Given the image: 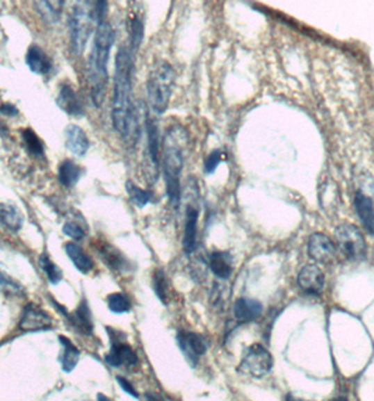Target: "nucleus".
<instances>
[{"label":"nucleus","mask_w":374,"mask_h":401,"mask_svg":"<svg viewBox=\"0 0 374 401\" xmlns=\"http://www.w3.org/2000/svg\"><path fill=\"white\" fill-rule=\"evenodd\" d=\"M71 47L76 55L82 54L95 30L96 8L95 0H64Z\"/></svg>","instance_id":"obj_3"},{"label":"nucleus","mask_w":374,"mask_h":401,"mask_svg":"<svg viewBox=\"0 0 374 401\" xmlns=\"http://www.w3.org/2000/svg\"><path fill=\"white\" fill-rule=\"evenodd\" d=\"M114 44V30L110 23H97L93 48L88 64V82L90 85V95L96 106H100L104 99L106 86L108 82V58Z\"/></svg>","instance_id":"obj_2"},{"label":"nucleus","mask_w":374,"mask_h":401,"mask_svg":"<svg viewBox=\"0 0 374 401\" xmlns=\"http://www.w3.org/2000/svg\"><path fill=\"white\" fill-rule=\"evenodd\" d=\"M100 254L103 256V261L114 270H124L126 269V265L129 263L127 259H124V256L117 251L114 249L113 247H104L100 249Z\"/></svg>","instance_id":"obj_28"},{"label":"nucleus","mask_w":374,"mask_h":401,"mask_svg":"<svg viewBox=\"0 0 374 401\" xmlns=\"http://www.w3.org/2000/svg\"><path fill=\"white\" fill-rule=\"evenodd\" d=\"M136 52L124 47L115 56V74L111 119L115 131L127 141H136L140 134V124L133 99V74Z\"/></svg>","instance_id":"obj_1"},{"label":"nucleus","mask_w":374,"mask_h":401,"mask_svg":"<svg viewBox=\"0 0 374 401\" xmlns=\"http://www.w3.org/2000/svg\"><path fill=\"white\" fill-rule=\"evenodd\" d=\"M210 269L213 273L222 280H227L234 269L232 256L229 252L225 251H216L210 255Z\"/></svg>","instance_id":"obj_20"},{"label":"nucleus","mask_w":374,"mask_h":401,"mask_svg":"<svg viewBox=\"0 0 374 401\" xmlns=\"http://www.w3.org/2000/svg\"><path fill=\"white\" fill-rule=\"evenodd\" d=\"M126 189H127V193H129L130 200L133 202V204L137 206V207H140V208L145 207L147 204H149V203L154 200V195H152L151 192L141 189L140 186H137V185L133 183L131 181L127 182Z\"/></svg>","instance_id":"obj_27"},{"label":"nucleus","mask_w":374,"mask_h":401,"mask_svg":"<svg viewBox=\"0 0 374 401\" xmlns=\"http://www.w3.org/2000/svg\"><path fill=\"white\" fill-rule=\"evenodd\" d=\"M71 324L83 335H92L93 332V321H92V314L90 309L88 306V302L83 299L79 307L76 309L74 316H70L68 318Z\"/></svg>","instance_id":"obj_22"},{"label":"nucleus","mask_w":374,"mask_h":401,"mask_svg":"<svg viewBox=\"0 0 374 401\" xmlns=\"http://www.w3.org/2000/svg\"><path fill=\"white\" fill-rule=\"evenodd\" d=\"M173 83H174L173 68L166 63L159 64L152 72L147 85L149 106L158 116L163 114L169 106Z\"/></svg>","instance_id":"obj_5"},{"label":"nucleus","mask_w":374,"mask_h":401,"mask_svg":"<svg viewBox=\"0 0 374 401\" xmlns=\"http://www.w3.org/2000/svg\"><path fill=\"white\" fill-rule=\"evenodd\" d=\"M144 38V24L140 19H134L131 24V38H130V48L137 52Z\"/></svg>","instance_id":"obj_33"},{"label":"nucleus","mask_w":374,"mask_h":401,"mask_svg":"<svg viewBox=\"0 0 374 401\" xmlns=\"http://www.w3.org/2000/svg\"><path fill=\"white\" fill-rule=\"evenodd\" d=\"M108 334H110V342H111V348L110 352L106 355V362L114 368H120V366H136L138 363V357L134 352V350L129 345L127 342H124L121 339H117L113 334V331H110V328H107Z\"/></svg>","instance_id":"obj_9"},{"label":"nucleus","mask_w":374,"mask_h":401,"mask_svg":"<svg viewBox=\"0 0 374 401\" xmlns=\"http://www.w3.org/2000/svg\"><path fill=\"white\" fill-rule=\"evenodd\" d=\"M154 290L155 295L158 296V299L166 304L168 302V281H166V276L163 273V270L158 269L154 273Z\"/></svg>","instance_id":"obj_31"},{"label":"nucleus","mask_w":374,"mask_h":401,"mask_svg":"<svg viewBox=\"0 0 374 401\" xmlns=\"http://www.w3.org/2000/svg\"><path fill=\"white\" fill-rule=\"evenodd\" d=\"M355 208L367 233L374 234V203L371 197H368L363 192H356Z\"/></svg>","instance_id":"obj_15"},{"label":"nucleus","mask_w":374,"mask_h":401,"mask_svg":"<svg viewBox=\"0 0 374 401\" xmlns=\"http://www.w3.org/2000/svg\"><path fill=\"white\" fill-rule=\"evenodd\" d=\"M38 263L52 284H58L62 280V270L49 259V256L47 254L40 255Z\"/></svg>","instance_id":"obj_30"},{"label":"nucleus","mask_w":374,"mask_h":401,"mask_svg":"<svg viewBox=\"0 0 374 401\" xmlns=\"http://www.w3.org/2000/svg\"><path fill=\"white\" fill-rule=\"evenodd\" d=\"M0 221L10 231H19L23 227V214L15 204L0 203Z\"/></svg>","instance_id":"obj_24"},{"label":"nucleus","mask_w":374,"mask_h":401,"mask_svg":"<svg viewBox=\"0 0 374 401\" xmlns=\"http://www.w3.org/2000/svg\"><path fill=\"white\" fill-rule=\"evenodd\" d=\"M26 63H27L30 71L37 74V75H47L52 69V63L49 60V56L37 44H33L29 48Z\"/></svg>","instance_id":"obj_16"},{"label":"nucleus","mask_w":374,"mask_h":401,"mask_svg":"<svg viewBox=\"0 0 374 401\" xmlns=\"http://www.w3.org/2000/svg\"><path fill=\"white\" fill-rule=\"evenodd\" d=\"M65 142H67V148L76 156H83L90 147L89 138L86 137L85 131L78 126L67 127Z\"/></svg>","instance_id":"obj_19"},{"label":"nucleus","mask_w":374,"mask_h":401,"mask_svg":"<svg viewBox=\"0 0 374 401\" xmlns=\"http://www.w3.org/2000/svg\"><path fill=\"white\" fill-rule=\"evenodd\" d=\"M222 159H224L222 151H220V149L213 151L204 161V172H206V174H213V172L217 169V166L221 163Z\"/></svg>","instance_id":"obj_35"},{"label":"nucleus","mask_w":374,"mask_h":401,"mask_svg":"<svg viewBox=\"0 0 374 401\" xmlns=\"http://www.w3.org/2000/svg\"><path fill=\"white\" fill-rule=\"evenodd\" d=\"M159 130L158 126L152 120H147V158L152 165L154 175L158 178V167H159Z\"/></svg>","instance_id":"obj_18"},{"label":"nucleus","mask_w":374,"mask_h":401,"mask_svg":"<svg viewBox=\"0 0 374 401\" xmlns=\"http://www.w3.org/2000/svg\"><path fill=\"white\" fill-rule=\"evenodd\" d=\"M177 343L181 354L192 366H196L199 359L207 352L209 343L206 338L197 332L180 331L177 334Z\"/></svg>","instance_id":"obj_8"},{"label":"nucleus","mask_w":374,"mask_h":401,"mask_svg":"<svg viewBox=\"0 0 374 401\" xmlns=\"http://www.w3.org/2000/svg\"><path fill=\"white\" fill-rule=\"evenodd\" d=\"M0 111L6 114V116H16L17 114V108L12 104H3L2 107H0Z\"/></svg>","instance_id":"obj_39"},{"label":"nucleus","mask_w":374,"mask_h":401,"mask_svg":"<svg viewBox=\"0 0 374 401\" xmlns=\"http://www.w3.org/2000/svg\"><path fill=\"white\" fill-rule=\"evenodd\" d=\"M62 231H64L65 236L78 241L85 237V230L76 222H65V225L62 227Z\"/></svg>","instance_id":"obj_36"},{"label":"nucleus","mask_w":374,"mask_h":401,"mask_svg":"<svg viewBox=\"0 0 374 401\" xmlns=\"http://www.w3.org/2000/svg\"><path fill=\"white\" fill-rule=\"evenodd\" d=\"M52 325V318L51 316L40 309L38 306L30 303L24 307L23 316L20 320V328L23 331L29 332H35V331H42V329H49Z\"/></svg>","instance_id":"obj_12"},{"label":"nucleus","mask_w":374,"mask_h":401,"mask_svg":"<svg viewBox=\"0 0 374 401\" xmlns=\"http://www.w3.org/2000/svg\"><path fill=\"white\" fill-rule=\"evenodd\" d=\"M272 366H273V358L270 352L265 347H262L261 343H254V345L249 347L247 351L245 352L238 366V372L259 379L268 375Z\"/></svg>","instance_id":"obj_7"},{"label":"nucleus","mask_w":374,"mask_h":401,"mask_svg":"<svg viewBox=\"0 0 374 401\" xmlns=\"http://www.w3.org/2000/svg\"><path fill=\"white\" fill-rule=\"evenodd\" d=\"M23 140H24V144L26 147L30 149L31 154L37 155V156H42L44 155V145L41 142V140L37 137V134L27 129L23 131Z\"/></svg>","instance_id":"obj_32"},{"label":"nucleus","mask_w":374,"mask_h":401,"mask_svg":"<svg viewBox=\"0 0 374 401\" xmlns=\"http://www.w3.org/2000/svg\"><path fill=\"white\" fill-rule=\"evenodd\" d=\"M0 292L8 295H19L22 292V288L10 276L0 270Z\"/></svg>","instance_id":"obj_34"},{"label":"nucleus","mask_w":374,"mask_h":401,"mask_svg":"<svg viewBox=\"0 0 374 401\" xmlns=\"http://www.w3.org/2000/svg\"><path fill=\"white\" fill-rule=\"evenodd\" d=\"M107 306L108 310L115 314H124L131 310V302L130 299L122 293H113L107 297Z\"/></svg>","instance_id":"obj_29"},{"label":"nucleus","mask_w":374,"mask_h":401,"mask_svg":"<svg viewBox=\"0 0 374 401\" xmlns=\"http://www.w3.org/2000/svg\"><path fill=\"white\" fill-rule=\"evenodd\" d=\"M65 252L79 272L89 273L90 269L93 268L92 258L78 244H75V243L65 244Z\"/></svg>","instance_id":"obj_25"},{"label":"nucleus","mask_w":374,"mask_h":401,"mask_svg":"<svg viewBox=\"0 0 374 401\" xmlns=\"http://www.w3.org/2000/svg\"><path fill=\"white\" fill-rule=\"evenodd\" d=\"M42 20L48 24H56L64 10V0H33Z\"/></svg>","instance_id":"obj_21"},{"label":"nucleus","mask_w":374,"mask_h":401,"mask_svg":"<svg viewBox=\"0 0 374 401\" xmlns=\"http://www.w3.org/2000/svg\"><path fill=\"white\" fill-rule=\"evenodd\" d=\"M297 284L304 293L318 296L325 288V275L317 265H305L298 272Z\"/></svg>","instance_id":"obj_10"},{"label":"nucleus","mask_w":374,"mask_h":401,"mask_svg":"<svg viewBox=\"0 0 374 401\" xmlns=\"http://www.w3.org/2000/svg\"><path fill=\"white\" fill-rule=\"evenodd\" d=\"M263 307L259 302L254 299L242 297L238 299L234 304V316L239 322H249L261 317Z\"/></svg>","instance_id":"obj_17"},{"label":"nucleus","mask_w":374,"mask_h":401,"mask_svg":"<svg viewBox=\"0 0 374 401\" xmlns=\"http://www.w3.org/2000/svg\"><path fill=\"white\" fill-rule=\"evenodd\" d=\"M59 342L62 343V347H64V358H62V369H64L67 373H71L78 362H79V357H81V351L78 350V347L75 343L65 338V336H59Z\"/></svg>","instance_id":"obj_26"},{"label":"nucleus","mask_w":374,"mask_h":401,"mask_svg":"<svg viewBox=\"0 0 374 401\" xmlns=\"http://www.w3.org/2000/svg\"><path fill=\"white\" fill-rule=\"evenodd\" d=\"M56 103L65 113L71 114V116H82L83 114V106L71 85L64 83L59 88Z\"/></svg>","instance_id":"obj_14"},{"label":"nucleus","mask_w":374,"mask_h":401,"mask_svg":"<svg viewBox=\"0 0 374 401\" xmlns=\"http://www.w3.org/2000/svg\"><path fill=\"white\" fill-rule=\"evenodd\" d=\"M184 131L180 127H173L169 134H166L163 145V175L166 183V193L172 206L177 207L180 203V175L184 165L183 145Z\"/></svg>","instance_id":"obj_4"},{"label":"nucleus","mask_w":374,"mask_h":401,"mask_svg":"<svg viewBox=\"0 0 374 401\" xmlns=\"http://www.w3.org/2000/svg\"><path fill=\"white\" fill-rule=\"evenodd\" d=\"M97 400H108V398L104 397V395H101V394H99V395H97Z\"/></svg>","instance_id":"obj_40"},{"label":"nucleus","mask_w":374,"mask_h":401,"mask_svg":"<svg viewBox=\"0 0 374 401\" xmlns=\"http://www.w3.org/2000/svg\"><path fill=\"white\" fill-rule=\"evenodd\" d=\"M95 8H96L97 23L106 22L107 10H108V0H95Z\"/></svg>","instance_id":"obj_37"},{"label":"nucleus","mask_w":374,"mask_h":401,"mask_svg":"<svg viewBox=\"0 0 374 401\" xmlns=\"http://www.w3.org/2000/svg\"><path fill=\"white\" fill-rule=\"evenodd\" d=\"M307 251L311 259L320 263H325L335 258L336 245L325 234L316 233L309 237Z\"/></svg>","instance_id":"obj_11"},{"label":"nucleus","mask_w":374,"mask_h":401,"mask_svg":"<svg viewBox=\"0 0 374 401\" xmlns=\"http://www.w3.org/2000/svg\"><path fill=\"white\" fill-rule=\"evenodd\" d=\"M117 382H118V384H120V387L126 391L127 394H130L131 397H136V398H140V394L137 393V390L134 388V386L127 380V379H124V377H121V376H118L117 377Z\"/></svg>","instance_id":"obj_38"},{"label":"nucleus","mask_w":374,"mask_h":401,"mask_svg":"<svg viewBox=\"0 0 374 401\" xmlns=\"http://www.w3.org/2000/svg\"><path fill=\"white\" fill-rule=\"evenodd\" d=\"M197 222L199 211L197 208L189 206L186 208V222L183 236V249L186 254H192L197 247Z\"/></svg>","instance_id":"obj_13"},{"label":"nucleus","mask_w":374,"mask_h":401,"mask_svg":"<svg viewBox=\"0 0 374 401\" xmlns=\"http://www.w3.org/2000/svg\"><path fill=\"white\" fill-rule=\"evenodd\" d=\"M81 175H82V169L71 159H67L59 165L58 179L62 186L74 188L81 179Z\"/></svg>","instance_id":"obj_23"},{"label":"nucleus","mask_w":374,"mask_h":401,"mask_svg":"<svg viewBox=\"0 0 374 401\" xmlns=\"http://www.w3.org/2000/svg\"><path fill=\"white\" fill-rule=\"evenodd\" d=\"M336 248L349 261H360L366 256L367 245L361 231L356 225L342 224L335 230Z\"/></svg>","instance_id":"obj_6"}]
</instances>
